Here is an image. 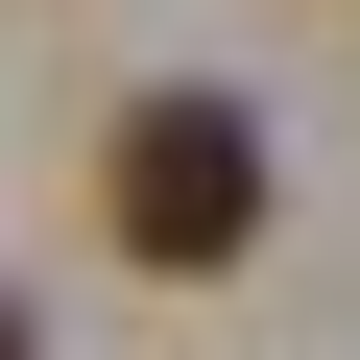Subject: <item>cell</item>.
<instances>
[{
    "instance_id": "cell-1",
    "label": "cell",
    "mask_w": 360,
    "mask_h": 360,
    "mask_svg": "<svg viewBox=\"0 0 360 360\" xmlns=\"http://www.w3.org/2000/svg\"><path fill=\"white\" fill-rule=\"evenodd\" d=\"M96 217H120V264H240L264 240V120L240 96H120V144H96Z\"/></svg>"
},
{
    "instance_id": "cell-2",
    "label": "cell",
    "mask_w": 360,
    "mask_h": 360,
    "mask_svg": "<svg viewBox=\"0 0 360 360\" xmlns=\"http://www.w3.org/2000/svg\"><path fill=\"white\" fill-rule=\"evenodd\" d=\"M0 360H49V336H25V312H0Z\"/></svg>"
}]
</instances>
